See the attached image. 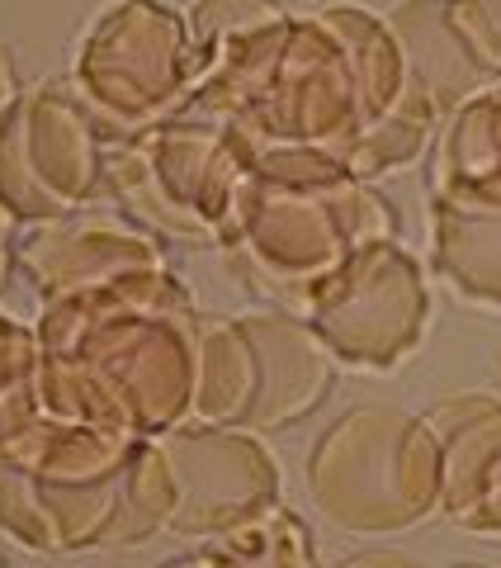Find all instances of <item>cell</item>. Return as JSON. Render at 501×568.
I'll return each mask as SVG.
<instances>
[{
	"mask_svg": "<svg viewBox=\"0 0 501 568\" xmlns=\"http://www.w3.org/2000/svg\"><path fill=\"white\" fill-rule=\"evenodd\" d=\"M200 85L194 39L181 14L156 0L104 10L81 43L71 91L104 138H137L142 123L171 114Z\"/></svg>",
	"mask_w": 501,
	"mask_h": 568,
	"instance_id": "1",
	"label": "cell"
},
{
	"mask_svg": "<svg viewBox=\"0 0 501 568\" xmlns=\"http://www.w3.org/2000/svg\"><path fill=\"white\" fill-rule=\"evenodd\" d=\"M250 175L246 142L213 119V129L175 123L142 129L110 156L104 181L137 219L171 237H218L237 209V194Z\"/></svg>",
	"mask_w": 501,
	"mask_h": 568,
	"instance_id": "2",
	"label": "cell"
},
{
	"mask_svg": "<svg viewBox=\"0 0 501 568\" xmlns=\"http://www.w3.org/2000/svg\"><path fill=\"white\" fill-rule=\"evenodd\" d=\"M426 459H444L431 422L388 407H360L327 432L308 478L321 511L341 530H402L431 517V507L444 503V488L384 469L426 465Z\"/></svg>",
	"mask_w": 501,
	"mask_h": 568,
	"instance_id": "3",
	"label": "cell"
},
{
	"mask_svg": "<svg viewBox=\"0 0 501 568\" xmlns=\"http://www.w3.org/2000/svg\"><path fill=\"white\" fill-rule=\"evenodd\" d=\"M104 133L71 81H43L0 119V204L14 219L71 213L104 175Z\"/></svg>",
	"mask_w": 501,
	"mask_h": 568,
	"instance_id": "4",
	"label": "cell"
},
{
	"mask_svg": "<svg viewBox=\"0 0 501 568\" xmlns=\"http://www.w3.org/2000/svg\"><path fill=\"white\" fill-rule=\"evenodd\" d=\"M303 313L321 342L350 365H398L426 327L417 261L392 242H369L303 304Z\"/></svg>",
	"mask_w": 501,
	"mask_h": 568,
	"instance_id": "5",
	"label": "cell"
},
{
	"mask_svg": "<svg viewBox=\"0 0 501 568\" xmlns=\"http://www.w3.org/2000/svg\"><path fill=\"white\" fill-rule=\"evenodd\" d=\"M175 478V517L181 530H232L275 497L279 474L250 436L237 432H171L161 436Z\"/></svg>",
	"mask_w": 501,
	"mask_h": 568,
	"instance_id": "6",
	"label": "cell"
},
{
	"mask_svg": "<svg viewBox=\"0 0 501 568\" xmlns=\"http://www.w3.org/2000/svg\"><path fill=\"white\" fill-rule=\"evenodd\" d=\"M24 265L43 280L48 298H67L81 290H100V284L129 280L142 271H161L156 246L133 233V227H119L110 219L100 223H67L52 227V233H39L24 246Z\"/></svg>",
	"mask_w": 501,
	"mask_h": 568,
	"instance_id": "7",
	"label": "cell"
},
{
	"mask_svg": "<svg viewBox=\"0 0 501 568\" xmlns=\"http://www.w3.org/2000/svg\"><path fill=\"white\" fill-rule=\"evenodd\" d=\"M208 559L213 568H317L313 545L289 511H260V517L232 526Z\"/></svg>",
	"mask_w": 501,
	"mask_h": 568,
	"instance_id": "8",
	"label": "cell"
},
{
	"mask_svg": "<svg viewBox=\"0 0 501 568\" xmlns=\"http://www.w3.org/2000/svg\"><path fill=\"white\" fill-rule=\"evenodd\" d=\"M14 104V62H10V48L0 43V119Z\"/></svg>",
	"mask_w": 501,
	"mask_h": 568,
	"instance_id": "9",
	"label": "cell"
},
{
	"mask_svg": "<svg viewBox=\"0 0 501 568\" xmlns=\"http://www.w3.org/2000/svg\"><path fill=\"white\" fill-rule=\"evenodd\" d=\"M478 14H482V24H488V39H492L497 62H501V0H478Z\"/></svg>",
	"mask_w": 501,
	"mask_h": 568,
	"instance_id": "10",
	"label": "cell"
}]
</instances>
